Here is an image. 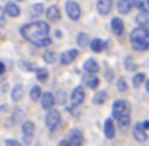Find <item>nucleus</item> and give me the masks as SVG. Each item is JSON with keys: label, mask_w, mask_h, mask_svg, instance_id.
<instances>
[{"label": "nucleus", "mask_w": 149, "mask_h": 146, "mask_svg": "<svg viewBox=\"0 0 149 146\" xmlns=\"http://www.w3.org/2000/svg\"><path fill=\"white\" fill-rule=\"evenodd\" d=\"M119 127L122 130H127L128 129V125H130V114H127V116H122V117H119Z\"/></svg>", "instance_id": "nucleus-31"}, {"label": "nucleus", "mask_w": 149, "mask_h": 146, "mask_svg": "<svg viewBox=\"0 0 149 146\" xmlns=\"http://www.w3.org/2000/svg\"><path fill=\"white\" fill-rule=\"evenodd\" d=\"M135 7L139 11H146L149 13V0H135Z\"/></svg>", "instance_id": "nucleus-27"}, {"label": "nucleus", "mask_w": 149, "mask_h": 146, "mask_svg": "<svg viewBox=\"0 0 149 146\" xmlns=\"http://www.w3.org/2000/svg\"><path fill=\"white\" fill-rule=\"evenodd\" d=\"M130 42H132V47L138 52H144V50L149 48V29L148 27H136V29L132 31L130 34Z\"/></svg>", "instance_id": "nucleus-2"}, {"label": "nucleus", "mask_w": 149, "mask_h": 146, "mask_svg": "<svg viewBox=\"0 0 149 146\" xmlns=\"http://www.w3.org/2000/svg\"><path fill=\"white\" fill-rule=\"evenodd\" d=\"M66 13H68L69 20L72 21H79L80 20V7H79L77 2H74V0H69V2H66Z\"/></svg>", "instance_id": "nucleus-5"}, {"label": "nucleus", "mask_w": 149, "mask_h": 146, "mask_svg": "<svg viewBox=\"0 0 149 146\" xmlns=\"http://www.w3.org/2000/svg\"><path fill=\"white\" fill-rule=\"evenodd\" d=\"M47 18H48V21H52V23H56V21H59V18H61L59 8L56 7V5H52V7H48V8H47Z\"/></svg>", "instance_id": "nucleus-14"}, {"label": "nucleus", "mask_w": 149, "mask_h": 146, "mask_svg": "<svg viewBox=\"0 0 149 146\" xmlns=\"http://www.w3.org/2000/svg\"><path fill=\"white\" fill-rule=\"evenodd\" d=\"M84 100H85V90H84L82 85H79V87H75L71 93V104L72 106H79V104L84 103Z\"/></svg>", "instance_id": "nucleus-7"}, {"label": "nucleus", "mask_w": 149, "mask_h": 146, "mask_svg": "<svg viewBox=\"0 0 149 146\" xmlns=\"http://www.w3.org/2000/svg\"><path fill=\"white\" fill-rule=\"evenodd\" d=\"M106 98H107V92L106 90H100L96 95L93 96V103L95 104H103L104 101H106Z\"/></svg>", "instance_id": "nucleus-24"}, {"label": "nucleus", "mask_w": 149, "mask_h": 146, "mask_svg": "<svg viewBox=\"0 0 149 146\" xmlns=\"http://www.w3.org/2000/svg\"><path fill=\"white\" fill-rule=\"evenodd\" d=\"M125 64H127V69H128V71H133V69H135V64L132 63V59H130V58H127Z\"/></svg>", "instance_id": "nucleus-35"}, {"label": "nucleus", "mask_w": 149, "mask_h": 146, "mask_svg": "<svg viewBox=\"0 0 149 146\" xmlns=\"http://www.w3.org/2000/svg\"><path fill=\"white\" fill-rule=\"evenodd\" d=\"M5 13H7V16H11V18H18L21 13L19 7H18L15 2H10V3L5 5Z\"/></svg>", "instance_id": "nucleus-15"}, {"label": "nucleus", "mask_w": 149, "mask_h": 146, "mask_svg": "<svg viewBox=\"0 0 149 146\" xmlns=\"http://www.w3.org/2000/svg\"><path fill=\"white\" fill-rule=\"evenodd\" d=\"M133 138L139 143H146L148 141V130L143 127L141 122H136L133 127Z\"/></svg>", "instance_id": "nucleus-6"}, {"label": "nucleus", "mask_w": 149, "mask_h": 146, "mask_svg": "<svg viewBox=\"0 0 149 146\" xmlns=\"http://www.w3.org/2000/svg\"><path fill=\"white\" fill-rule=\"evenodd\" d=\"M114 135H116V125H114V120L107 119L106 122H104V136L111 140V138H114Z\"/></svg>", "instance_id": "nucleus-16"}, {"label": "nucleus", "mask_w": 149, "mask_h": 146, "mask_svg": "<svg viewBox=\"0 0 149 146\" xmlns=\"http://www.w3.org/2000/svg\"><path fill=\"white\" fill-rule=\"evenodd\" d=\"M59 93H61V95H59V103H64V101H66V96L63 95V92H59Z\"/></svg>", "instance_id": "nucleus-39"}, {"label": "nucleus", "mask_w": 149, "mask_h": 146, "mask_svg": "<svg viewBox=\"0 0 149 146\" xmlns=\"http://www.w3.org/2000/svg\"><path fill=\"white\" fill-rule=\"evenodd\" d=\"M42 88L39 87V85H34L32 88H31V92H29V96H31V100L32 101H39L40 100V96H42Z\"/></svg>", "instance_id": "nucleus-23"}, {"label": "nucleus", "mask_w": 149, "mask_h": 146, "mask_svg": "<svg viewBox=\"0 0 149 146\" xmlns=\"http://www.w3.org/2000/svg\"><path fill=\"white\" fill-rule=\"evenodd\" d=\"M143 124V127H144L146 130H149V120H144V122H141Z\"/></svg>", "instance_id": "nucleus-40"}, {"label": "nucleus", "mask_w": 149, "mask_h": 146, "mask_svg": "<svg viewBox=\"0 0 149 146\" xmlns=\"http://www.w3.org/2000/svg\"><path fill=\"white\" fill-rule=\"evenodd\" d=\"M104 47H106V42H104L103 39H93L90 42V48L93 50L95 53H100L104 50Z\"/></svg>", "instance_id": "nucleus-20"}, {"label": "nucleus", "mask_w": 149, "mask_h": 146, "mask_svg": "<svg viewBox=\"0 0 149 146\" xmlns=\"http://www.w3.org/2000/svg\"><path fill=\"white\" fill-rule=\"evenodd\" d=\"M144 74H141V72H139V74H136L135 77H133V87H139V85L143 84V80H144Z\"/></svg>", "instance_id": "nucleus-33"}, {"label": "nucleus", "mask_w": 149, "mask_h": 146, "mask_svg": "<svg viewBox=\"0 0 149 146\" xmlns=\"http://www.w3.org/2000/svg\"><path fill=\"white\" fill-rule=\"evenodd\" d=\"M43 13V3H34L31 7V16L36 18V16H40Z\"/></svg>", "instance_id": "nucleus-26"}, {"label": "nucleus", "mask_w": 149, "mask_h": 146, "mask_svg": "<svg viewBox=\"0 0 149 146\" xmlns=\"http://www.w3.org/2000/svg\"><path fill=\"white\" fill-rule=\"evenodd\" d=\"M3 13H5V10H3V8H0V26H3V24H5V18H3Z\"/></svg>", "instance_id": "nucleus-37"}, {"label": "nucleus", "mask_w": 149, "mask_h": 146, "mask_svg": "<svg viewBox=\"0 0 149 146\" xmlns=\"http://www.w3.org/2000/svg\"><path fill=\"white\" fill-rule=\"evenodd\" d=\"M55 95L52 93V92H43L42 96H40V103H42V108L43 109H52L53 106H55Z\"/></svg>", "instance_id": "nucleus-9"}, {"label": "nucleus", "mask_w": 149, "mask_h": 146, "mask_svg": "<svg viewBox=\"0 0 149 146\" xmlns=\"http://www.w3.org/2000/svg\"><path fill=\"white\" fill-rule=\"evenodd\" d=\"M68 143H69V146H80L84 143V135H82L80 130H77V129L71 130V133L68 136Z\"/></svg>", "instance_id": "nucleus-8"}, {"label": "nucleus", "mask_w": 149, "mask_h": 146, "mask_svg": "<svg viewBox=\"0 0 149 146\" xmlns=\"http://www.w3.org/2000/svg\"><path fill=\"white\" fill-rule=\"evenodd\" d=\"M43 61L48 63V64H53L56 61V53L55 52H45L43 53Z\"/></svg>", "instance_id": "nucleus-32"}, {"label": "nucleus", "mask_w": 149, "mask_h": 146, "mask_svg": "<svg viewBox=\"0 0 149 146\" xmlns=\"http://www.w3.org/2000/svg\"><path fill=\"white\" fill-rule=\"evenodd\" d=\"M90 42H91V40H90V37H88V34L80 32L77 36V43L80 47H88V45H90Z\"/></svg>", "instance_id": "nucleus-25"}, {"label": "nucleus", "mask_w": 149, "mask_h": 146, "mask_svg": "<svg viewBox=\"0 0 149 146\" xmlns=\"http://www.w3.org/2000/svg\"><path fill=\"white\" fill-rule=\"evenodd\" d=\"M85 84H87V87H90V88H96L98 85H100V79H98L95 74H88L87 77H85Z\"/></svg>", "instance_id": "nucleus-22"}, {"label": "nucleus", "mask_w": 149, "mask_h": 146, "mask_svg": "<svg viewBox=\"0 0 149 146\" xmlns=\"http://www.w3.org/2000/svg\"><path fill=\"white\" fill-rule=\"evenodd\" d=\"M130 111H132V108H130V103L125 100H117L114 101L112 104V116L116 117V119H119V117L122 116H127V114H130Z\"/></svg>", "instance_id": "nucleus-4"}, {"label": "nucleus", "mask_w": 149, "mask_h": 146, "mask_svg": "<svg viewBox=\"0 0 149 146\" xmlns=\"http://www.w3.org/2000/svg\"><path fill=\"white\" fill-rule=\"evenodd\" d=\"M10 95H11V100H13V101H19L21 98L24 96V87H23V85H19V84L15 85V87L11 88V93Z\"/></svg>", "instance_id": "nucleus-19"}, {"label": "nucleus", "mask_w": 149, "mask_h": 146, "mask_svg": "<svg viewBox=\"0 0 149 146\" xmlns=\"http://www.w3.org/2000/svg\"><path fill=\"white\" fill-rule=\"evenodd\" d=\"M23 119H24V112L19 109V108H16V109L13 111V114H11V120H13V124L21 122Z\"/></svg>", "instance_id": "nucleus-30"}, {"label": "nucleus", "mask_w": 149, "mask_h": 146, "mask_svg": "<svg viewBox=\"0 0 149 146\" xmlns=\"http://www.w3.org/2000/svg\"><path fill=\"white\" fill-rule=\"evenodd\" d=\"M77 55H79V52L75 48L66 50V52L61 55V64H71V63H74L75 58H77Z\"/></svg>", "instance_id": "nucleus-12"}, {"label": "nucleus", "mask_w": 149, "mask_h": 146, "mask_svg": "<svg viewBox=\"0 0 149 146\" xmlns=\"http://www.w3.org/2000/svg\"><path fill=\"white\" fill-rule=\"evenodd\" d=\"M5 143H7L8 146H19V145H21V143L18 141V140H7Z\"/></svg>", "instance_id": "nucleus-36"}, {"label": "nucleus", "mask_w": 149, "mask_h": 146, "mask_svg": "<svg viewBox=\"0 0 149 146\" xmlns=\"http://www.w3.org/2000/svg\"><path fill=\"white\" fill-rule=\"evenodd\" d=\"M96 8L100 15H109V11L112 10V0H98L96 2Z\"/></svg>", "instance_id": "nucleus-11"}, {"label": "nucleus", "mask_w": 149, "mask_h": 146, "mask_svg": "<svg viewBox=\"0 0 149 146\" xmlns=\"http://www.w3.org/2000/svg\"><path fill=\"white\" fill-rule=\"evenodd\" d=\"M61 124V112L56 109H48V112H47L45 116V125L47 129L50 130V132H53V130H56V127Z\"/></svg>", "instance_id": "nucleus-3"}, {"label": "nucleus", "mask_w": 149, "mask_h": 146, "mask_svg": "<svg viewBox=\"0 0 149 146\" xmlns=\"http://www.w3.org/2000/svg\"><path fill=\"white\" fill-rule=\"evenodd\" d=\"M117 88H119L120 92H125V90H127V82H125V79H119V82H117Z\"/></svg>", "instance_id": "nucleus-34"}, {"label": "nucleus", "mask_w": 149, "mask_h": 146, "mask_svg": "<svg viewBox=\"0 0 149 146\" xmlns=\"http://www.w3.org/2000/svg\"><path fill=\"white\" fill-rule=\"evenodd\" d=\"M18 64H19V68L23 69V71H27V72L36 71V64H34V63H31V61H26V59H21Z\"/></svg>", "instance_id": "nucleus-28"}, {"label": "nucleus", "mask_w": 149, "mask_h": 146, "mask_svg": "<svg viewBox=\"0 0 149 146\" xmlns=\"http://www.w3.org/2000/svg\"><path fill=\"white\" fill-rule=\"evenodd\" d=\"M98 69H100V66H98V63L95 61V59H87V61L84 63V71L87 72V74H96Z\"/></svg>", "instance_id": "nucleus-17"}, {"label": "nucleus", "mask_w": 149, "mask_h": 146, "mask_svg": "<svg viewBox=\"0 0 149 146\" xmlns=\"http://www.w3.org/2000/svg\"><path fill=\"white\" fill-rule=\"evenodd\" d=\"M133 5H135V0H119V5H117V10L122 15H128L132 11Z\"/></svg>", "instance_id": "nucleus-13"}, {"label": "nucleus", "mask_w": 149, "mask_h": 146, "mask_svg": "<svg viewBox=\"0 0 149 146\" xmlns=\"http://www.w3.org/2000/svg\"><path fill=\"white\" fill-rule=\"evenodd\" d=\"M21 130H23L24 140H26V141H29V140L34 136V132H36V125H34V122H31V120H24L23 125H21Z\"/></svg>", "instance_id": "nucleus-10"}, {"label": "nucleus", "mask_w": 149, "mask_h": 146, "mask_svg": "<svg viewBox=\"0 0 149 146\" xmlns=\"http://www.w3.org/2000/svg\"><path fill=\"white\" fill-rule=\"evenodd\" d=\"M36 75H37V80L40 82H47V79H48V69L45 68H39L36 71Z\"/></svg>", "instance_id": "nucleus-29"}, {"label": "nucleus", "mask_w": 149, "mask_h": 146, "mask_svg": "<svg viewBox=\"0 0 149 146\" xmlns=\"http://www.w3.org/2000/svg\"><path fill=\"white\" fill-rule=\"evenodd\" d=\"M5 69H7V68H5V63H3V61H0V75L5 74Z\"/></svg>", "instance_id": "nucleus-38"}, {"label": "nucleus", "mask_w": 149, "mask_h": 146, "mask_svg": "<svg viewBox=\"0 0 149 146\" xmlns=\"http://www.w3.org/2000/svg\"><path fill=\"white\" fill-rule=\"evenodd\" d=\"M136 23H138L139 26L148 27V29H149V13H146V11H141V13L136 16Z\"/></svg>", "instance_id": "nucleus-21"}, {"label": "nucleus", "mask_w": 149, "mask_h": 146, "mask_svg": "<svg viewBox=\"0 0 149 146\" xmlns=\"http://www.w3.org/2000/svg\"><path fill=\"white\" fill-rule=\"evenodd\" d=\"M111 27H112V32L116 34V36H122L123 34V23L120 18H112V21H111Z\"/></svg>", "instance_id": "nucleus-18"}, {"label": "nucleus", "mask_w": 149, "mask_h": 146, "mask_svg": "<svg viewBox=\"0 0 149 146\" xmlns=\"http://www.w3.org/2000/svg\"><path fill=\"white\" fill-rule=\"evenodd\" d=\"M19 32L27 42H32L34 45L39 47L43 39L50 37L48 36L50 34V26H48V23H45V21H32V23H29V24L21 26Z\"/></svg>", "instance_id": "nucleus-1"}, {"label": "nucleus", "mask_w": 149, "mask_h": 146, "mask_svg": "<svg viewBox=\"0 0 149 146\" xmlns=\"http://www.w3.org/2000/svg\"><path fill=\"white\" fill-rule=\"evenodd\" d=\"M146 90H148V93H149V80H146Z\"/></svg>", "instance_id": "nucleus-41"}]
</instances>
